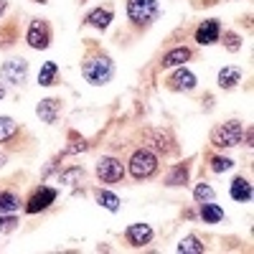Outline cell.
Instances as JSON below:
<instances>
[{
	"mask_svg": "<svg viewBox=\"0 0 254 254\" xmlns=\"http://www.w3.org/2000/svg\"><path fill=\"white\" fill-rule=\"evenodd\" d=\"M0 79L13 84V87H20L28 79V61L26 59H10L0 66Z\"/></svg>",
	"mask_w": 254,
	"mask_h": 254,
	"instance_id": "cell-5",
	"label": "cell"
},
{
	"mask_svg": "<svg viewBox=\"0 0 254 254\" xmlns=\"http://www.w3.org/2000/svg\"><path fill=\"white\" fill-rule=\"evenodd\" d=\"M201 219H203V224H219V221H224V208L216 206L214 201H203L201 203Z\"/></svg>",
	"mask_w": 254,
	"mask_h": 254,
	"instance_id": "cell-17",
	"label": "cell"
},
{
	"mask_svg": "<svg viewBox=\"0 0 254 254\" xmlns=\"http://www.w3.org/2000/svg\"><path fill=\"white\" fill-rule=\"evenodd\" d=\"M59 112H61V102L54 99V97L41 99L38 107H36V115L41 117V122H46V125H54L59 120Z\"/></svg>",
	"mask_w": 254,
	"mask_h": 254,
	"instance_id": "cell-12",
	"label": "cell"
},
{
	"mask_svg": "<svg viewBox=\"0 0 254 254\" xmlns=\"http://www.w3.org/2000/svg\"><path fill=\"white\" fill-rule=\"evenodd\" d=\"M54 201H56V190L49 188V186H41L36 193L26 201V211L28 214H38V211H46Z\"/></svg>",
	"mask_w": 254,
	"mask_h": 254,
	"instance_id": "cell-8",
	"label": "cell"
},
{
	"mask_svg": "<svg viewBox=\"0 0 254 254\" xmlns=\"http://www.w3.org/2000/svg\"><path fill=\"white\" fill-rule=\"evenodd\" d=\"M242 81V69L239 66H224L219 71V87L221 89H234Z\"/></svg>",
	"mask_w": 254,
	"mask_h": 254,
	"instance_id": "cell-16",
	"label": "cell"
},
{
	"mask_svg": "<svg viewBox=\"0 0 254 254\" xmlns=\"http://www.w3.org/2000/svg\"><path fill=\"white\" fill-rule=\"evenodd\" d=\"M112 18H115L112 8H94L87 18H84V23L92 26V28H97V31H107L110 23H112Z\"/></svg>",
	"mask_w": 254,
	"mask_h": 254,
	"instance_id": "cell-13",
	"label": "cell"
},
{
	"mask_svg": "<svg viewBox=\"0 0 254 254\" xmlns=\"http://www.w3.org/2000/svg\"><path fill=\"white\" fill-rule=\"evenodd\" d=\"M13 38H15V31H13V28L0 31V49H8V46H13Z\"/></svg>",
	"mask_w": 254,
	"mask_h": 254,
	"instance_id": "cell-30",
	"label": "cell"
},
{
	"mask_svg": "<svg viewBox=\"0 0 254 254\" xmlns=\"http://www.w3.org/2000/svg\"><path fill=\"white\" fill-rule=\"evenodd\" d=\"M5 97V87H3V84H0V99H3Z\"/></svg>",
	"mask_w": 254,
	"mask_h": 254,
	"instance_id": "cell-33",
	"label": "cell"
},
{
	"mask_svg": "<svg viewBox=\"0 0 254 254\" xmlns=\"http://www.w3.org/2000/svg\"><path fill=\"white\" fill-rule=\"evenodd\" d=\"M81 74L89 84H94V87H104V84H110L112 76H115V64L107 56H94V59H87L81 64Z\"/></svg>",
	"mask_w": 254,
	"mask_h": 254,
	"instance_id": "cell-1",
	"label": "cell"
},
{
	"mask_svg": "<svg viewBox=\"0 0 254 254\" xmlns=\"http://www.w3.org/2000/svg\"><path fill=\"white\" fill-rule=\"evenodd\" d=\"M125 239L130 242L132 247H145V244H150L153 242V229L150 224H130L125 229Z\"/></svg>",
	"mask_w": 254,
	"mask_h": 254,
	"instance_id": "cell-9",
	"label": "cell"
},
{
	"mask_svg": "<svg viewBox=\"0 0 254 254\" xmlns=\"http://www.w3.org/2000/svg\"><path fill=\"white\" fill-rule=\"evenodd\" d=\"M26 41H28V46H31V49H36V51L49 49V44H51V28H49L46 20H41V18H38V20H33V23L28 26Z\"/></svg>",
	"mask_w": 254,
	"mask_h": 254,
	"instance_id": "cell-6",
	"label": "cell"
},
{
	"mask_svg": "<svg viewBox=\"0 0 254 254\" xmlns=\"http://www.w3.org/2000/svg\"><path fill=\"white\" fill-rule=\"evenodd\" d=\"M97 203L102 206V208H107V211H112V214H115V211H120V198L115 196V193H110V190H97Z\"/></svg>",
	"mask_w": 254,
	"mask_h": 254,
	"instance_id": "cell-22",
	"label": "cell"
},
{
	"mask_svg": "<svg viewBox=\"0 0 254 254\" xmlns=\"http://www.w3.org/2000/svg\"><path fill=\"white\" fill-rule=\"evenodd\" d=\"M188 59H190V49L178 46V49H173V51H168L160 64H163V69H173V66H183Z\"/></svg>",
	"mask_w": 254,
	"mask_h": 254,
	"instance_id": "cell-15",
	"label": "cell"
},
{
	"mask_svg": "<svg viewBox=\"0 0 254 254\" xmlns=\"http://www.w3.org/2000/svg\"><path fill=\"white\" fill-rule=\"evenodd\" d=\"M158 150H163V153H171L173 150V145H171V135L168 132H155V142H153Z\"/></svg>",
	"mask_w": 254,
	"mask_h": 254,
	"instance_id": "cell-27",
	"label": "cell"
},
{
	"mask_svg": "<svg viewBox=\"0 0 254 254\" xmlns=\"http://www.w3.org/2000/svg\"><path fill=\"white\" fill-rule=\"evenodd\" d=\"M219 38H221V23L216 18L203 20V23L196 28V41L201 46H211V44H216Z\"/></svg>",
	"mask_w": 254,
	"mask_h": 254,
	"instance_id": "cell-10",
	"label": "cell"
},
{
	"mask_svg": "<svg viewBox=\"0 0 254 254\" xmlns=\"http://www.w3.org/2000/svg\"><path fill=\"white\" fill-rule=\"evenodd\" d=\"M155 171H158V155L153 150L140 147V150L132 153V158H130V176L135 181L150 178V176H155Z\"/></svg>",
	"mask_w": 254,
	"mask_h": 254,
	"instance_id": "cell-2",
	"label": "cell"
},
{
	"mask_svg": "<svg viewBox=\"0 0 254 254\" xmlns=\"http://www.w3.org/2000/svg\"><path fill=\"white\" fill-rule=\"evenodd\" d=\"M56 74H59L56 61H46L44 66H41V71H38V84L41 87H51V84L56 81Z\"/></svg>",
	"mask_w": 254,
	"mask_h": 254,
	"instance_id": "cell-21",
	"label": "cell"
},
{
	"mask_svg": "<svg viewBox=\"0 0 254 254\" xmlns=\"http://www.w3.org/2000/svg\"><path fill=\"white\" fill-rule=\"evenodd\" d=\"M5 8H8V3H5V0H0V18H3V13H5Z\"/></svg>",
	"mask_w": 254,
	"mask_h": 254,
	"instance_id": "cell-31",
	"label": "cell"
},
{
	"mask_svg": "<svg viewBox=\"0 0 254 254\" xmlns=\"http://www.w3.org/2000/svg\"><path fill=\"white\" fill-rule=\"evenodd\" d=\"M224 46H226V51L237 54V51L242 49V38H239L234 31H224Z\"/></svg>",
	"mask_w": 254,
	"mask_h": 254,
	"instance_id": "cell-26",
	"label": "cell"
},
{
	"mask_svg": "<svg viewBox=\"0 0 254 254\" xmlns=\"http://www.w3.org/2000/svg\"><path fill=\"white\" fill-rule=\"evenodd\" d=\"M188 183V163H183V165H176L171 173H168V178H165V186H171V188H176V186H186Z\"/></svg>",
	"mask_w": 254,
	"mask_h": 254,
	"instance_id": "cell-19",
	"label": "cell"
},
{
	"mask_svg": "<svg viewBox=\"0 0 254 254\" xmlns=\"http://www.w3.org/2000/svg\"><path fill=\"white\" fill-rule=\"evenodd\" d=\"M158 0H127V18L135 26H150L158 18Z\"/></svg>",
	"mask_w": 254,
	"mask_h": 254,
	"instance_id": "cell-4",
	"label": "cell"
},
{
	"mask_svg": "<svg viewBox=\"0 0 254 254\" xmlns=\"http://www.w3.org/2000/svg\"><path fill=\"white\" fill-rule=\"evenodd\" d=\"M176 249H178L181 254H203V252H206V247L201 244V239H198V237H193V234L186 237V239H181Z\"/></svg>",
	"mask_w": 254,
	"mask_h": 254,
	"instance_id": "cell-18",
	"label": "cell"
},
{
	"mask_svg": "<svg viewBox=\"0 0 254 254\" xmlns=\"http://www.w3.org/2000/svg\"><path fill=\"white\" fill-rule=\"evenodd\" d=\"M229 193H231V198L234 201H239V203H247V201H252V183L244 178V176H239V178H234L231 181V188H229Z\"/></svg>",
	"mask_w": 254,
	"mask_h": 254,
	"instance_id": "cell-14",
	"label": "cell"
},
{
	"mask_svg": "<svg viewBox=\"0 0 254 254\" xmlns=\"http://www.w3.org/2000/svg\"><path fill=\"white\" fill-rule=\"evenodd\" d=\"M97 176L102 183H120L125 178V165L117 158H99L97 160Z\"/></svg>",
	"mask_w": 254,
	"mask_h": 254,
	"instance_id": "cell-7",
	"label": "cell"
},
{
	"mask_svg": "<svg viewBox=\"0 0 254 254\" xmlns=\"http://www.w3.org/2000/svg\"><path fill=\"white\" fill-rule=\"evenodd\" d=\"M234 168V160L231 158H224V155H214L211 158V171L214 173H226V171H231Z\"/></svg>",
	"mask_w": 254,
	"mask_h": 254,
	"instance_id": "cell-24",
	"label": "cell"
},
{
	"mask_svg": "<svg viewBox=\"0 0 254 254\" xmlns=\"http://www.w3.org/2000/svg\"><path fill=\"white\" fill-rule=\"evenodd\" d=\"M5 163H8V158H5V155H3V153H0V168H3V165H5Z\"/></svg>",
	"mask_w": 254,
	"mask_h": 254,
	"instance_id": "cell-32",
	"label": "cell"
},
{
	"mask_svg": "<svg viewBox=\"0 0 254 254\" xmlns=\"http://www.w3.org/2000/svg\"><path fill=\"white\" fill-rule=\"evenodd\" d=\"M76 178H84V171H81V168H69L66 173H61V183H74Z\"/></svg>",
	"mask_w": 254,
	"mask_h": 254,
	"instance_id": "cell-29",
	"label": "cell"
},
{
	"mask_svg": "<svg viewBox=\"0 0 254 254\" xmlns=\"http://www.w3.org/2000/svg\"><path fill=\"white\" fill-rule=\"evenodd\" d=\"M15 132H18V125L13 122V117H0V142H8Z\"/></svg>",
	"mask_w": 254,
	"mask_h": 254,
	"instance_id": "cell-23",
	"label": "cell"
},
{
	"mask_svg": "<svg viewBox=\"0 0 254 254\" xmlns=\"http://www.w3.org/2000/svg\"><path fill=\"white\" fill-rule=\"evenodd\" d=\"M244 137V127L239 120H229L224 125H219L214 132H211V142L221 150H229V147H237Z\"/></svg>",
	"mask_w": 254,
	"mask_h": 254,
	"instance_id": "cell-3",
	"label": "cell"
},
{
	"mask_svg": "<svg viewBox=\"0 0 254 254\" xmlns=\"http://www.w3.org/2000/svg\"><path fill=\"white\" fill-rule=\"evenodd\" d=\"M15 226H18V219H15V216L0 214V231H3V234H10V231H15Z\"/></svg>",
	"mask_w": 254,
	"mask_h": 254,
	"instance_id": "cell-28",
	"label": "cell"
},
{
	"mask_svg": "<svg viewBox=\"0 0 254 254\" xmlns=\"http://www.w3.org/2000/svg\"><path fill=\"white\" fill-rule=\"evenodd\" d=\"M168 87H171L173 92H190L196 87V74L181 66L178 71H173L171 76H168Z\"/></svg>",
	"mask_w": 254,
	"mask_h": 254,
	"instance_id": "cell-11",
	"label": "cell"
},
{
	"mask_svg": "<svg viewBox=\"0 0 254 254\" xmlns=\"http://www.w3.org/2000/svg\"><path fill=\"white\" fill-rule=\"evenodd\" d=\"M20 208V198L13 190H0V214H13Z\"/></svg>",
	"mask_w": 254,
	"mask_h": 254,
	"instance_id": "cell-20",
	"label": "cell"
},
{
	"mask_svg": "<svg viewBox=\"0 0 254 254\" xmlns=\"http://www.w3.org/2000/svg\"><path fill=\"white\" fill-rule=\"evenodd\" d=\"M193 196H196V201H198V203H203V201H214V198H216L214 188H211L208 183H198V186L193 188Z\"/></svg>",
	"mask_w": 254,
	"mask_h": 254,
	"instance_id": "cell-25",
	"label": "cell"
}]
</instances>
